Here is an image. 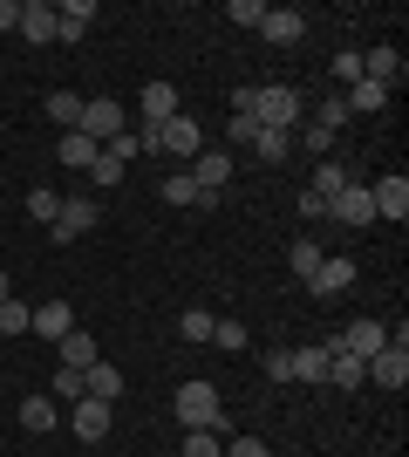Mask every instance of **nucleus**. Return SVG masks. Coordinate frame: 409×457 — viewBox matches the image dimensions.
<instances>
[{"instance_id": "nucleus-1", "label": "nucleus", "mask_w": 409, "mask_h": 457, "mask_svg": "<svg viewBox=\"0 0 409 457\" xmlns=\"http://www.w3.org/2000/svg\"><path fill=\"white\" fill-rule=\"evenodd\" d=\"M136 137H143V151H164V157H177V164H192V157L205 151V130H198L184 110H177L171 123H143Z\"/></svg>"}, {"instance_id": "nucleus-2", "label": "nucleus", "mask_w": 409, "mask_h": 457, "mask_svg": "<svg viewBox=\"0 0 409 457\" xmlns=\"http://www.w3.org/2000/svg\"><path fill=\"white\" fill-rule=\"evenodd\" d=\"M177 423L184 430H225V403L212 382H177Z\"/></svg>"}, {"instance_id": "nucleus-3", "label": "nucleus", "mask_w": 409, "mask_h": 457, "mask_svg": "<svg viewBox=\"0 0 409 457\" xmlns=\"http://www.w3.org/2000/svg\"><path fill=\"white\" fill-rule=\"evenodd\" d=\"M300 116H307L300 89H253V123L259 130H300Z\"/></svg>"}, {"instance_id": "nucleus-4", "label": "nucleus", "mask_w": 409, "mask_h": 457, "mask_svg": "<svg viewBox=\"0 0 409 457\" xmlns=\"http://www.w3.org/2000/svg\"><path fill=\"white\" fill-rule=\"evenodd\" d=\"M96 219H102V205L96 198H61V212H55V226H48V239H61V246H69V239H82V232H96Z\"/></svg>"}, {"instance_id": "nucleus-5", "label": "nucleus", "mask_w": 409, "mask_h": 457, "mask_svg": "<svg viewBox=\"0 0 409 457\" xmlns=\"http://www.w3.org/2000/svg\"><path fill=\"white\" fill-rule=\"evenodd\" d=\"M82 137H96V144H110V137L117 130H130V123H123V103L117 96H89V103H82V123H76Z\"/></svg>"}, {"instance_id": "nucleus-6", "label": "nucleus", "mask_w": 409, "mask_h": 457, "mask_svg": "<svg viewBox=\"0 0 409 457\" xmlns=\"http://www.w3.org/2000/svg\"><path fill=\"white\" fill-rule=\"evenodd\" d=\"M369 198H375V219H389V226H403V219H409V178H403V171L375 178Z\"/></svg>"}, {"instance_id": "nucleus-7", "label": "nucleus", "mask_w": 409, "mask_h": 457, "mask_svg": "<svg viewBox=\"0 0 409 457\" xmlns=\"http://www.w3.org/2000/svg\"><path fill=\"white\" fill-rule=\"evenodd\" d=\"M334 348H341V355H355V362H369L375 348H389V328L362 314V321H348V328H341V342H334Z\"/></svg>"}, {"instance_id": "nucleus-8", "label": "nucleus", "mask_w": 409, "mask_h": 457, "mask_svg": "<svg viewBox=\"0 0 409 457\" xmlns=\"http://www.w3.org/2000/svg\"><path fill=\"white\" fill-rule=\"evenodd\" d=\"M348 287H355V260H348V253H328L321 273L307 280V294H314V301H334V294H348Z\"/></svg>"}, {"instance_id": "nucleus-9", "label": "nucleus", "mask_w": 409, "mask_h": 457, "mask_svg": "<svg viewBox=\"0 0 409 457\" xmlns=\"http://www.w3.org/2000/svg\"><path fill=\"white\" fill-rule=\"evenodd\" d=\"M69 430H76L82 444H102V437H110V403H96V396L69 403Z\"/></svg>"}, {"instance_id": "nucleus-10", "label": "nucleus", "mask_w": 409, "mask_h": 457, "mask_svg": "<svg viewBox=\"0 0 409 457\" xmlns=\"http://www.w3.org/2000/svg\"><path fill=\"white\" fill-rule=\"evenodd\" d=\"M328 219H341V226H375V198H369V185H348L341 198H328Z\"/></svg>"}, {"instance_id": "nucleus-11", "label": "nucleus", "mask_w": 409, "mask_h": 457, "mask_svg": "<svg viewBox=\"0 0 409 457\" xmlns=\"http://www.w3.org/2000/svg\"><path fill=\"white\" fill-rule=\"evenodd\" d=\"M369 382H382V389H389V396H396V389H403V382H409V348H375V355H369Z\"/></svg>"}, {"instance_id": "nucleus-12", "label": "nucleus", "mask_w": 409, "mask_h": 457, "mask_svg": "<svg viewBox=\"0 0 409 457\" xmlns=\"http://www.w3.org/2000/svg\"><path fill=\"white\" fill-rule=\"evenodd\" d=\"M259 35H266L273 48H293V41L307 35V14H300V7H266V21H259Z\"/></svg>"}, {"instance_id": "nucleus-13", "label": "nucleus", "mask_w": 409, "mask_h": 457, "mask_svg": "<svg viewBox=\"0 0 409 457\" xmlns=\"http://www.w3.org/2000/svg\"><path fill=\"white\" fill-rule=\"evenodd\" d=\"M192 185L205 191V198H218V185H233V157L225 151H198L192 157Z\"/></svg>"}, {"instance_id": "nucleus-14", "label": "nucleus", "mask_w": 409, "mask_h": 457, "mask_svg": "<svg viewBox=\"0 0 409 457\" xmlns=\"http://www.w3.org/2000/svg\"><path fill=\"white\" fill-rule=\"evenodd\" d=\"M96 21V0H55V41H82Z\"/></svg>"}, {"instance_id": "nucleus-15", "label": "nucleus", "mask_w": 409, "mask_h": 457, "mask_svg": "<svg viewBox=\"0 0 409 457\" xmlns=\"http://www.w3.org/2000/svg\"><path fill=\"white\" fill-rule=\"evenodd\" d=\"M20 41H55V0H20Z\"/></svg>"}, {"instance_id": "nucleus-16", "label": "nucleus", "mask_w": 409, "mask_h": 457, "mask_svg": "<svg viewBox=\"0 0 409 457\" xmlns=\"http://www.w3.org/2000/svg\"><path fill=\"white\" fill-rule=\"evenodd\" d=\"M55 157H61V171H89V164L102 157V144H96V137H82V130H61Z\"/></svg>"}, {"instance_id": "nucleus-17", "label": "nucleus", "mask_w": 409, "mask_h": 457, "mask_svg": "<svg viewBox=\"0 0 409 457\" xmlns=\"http://www.w3.org/2000/svg\"><path fill=\"white\" fill-rule=\"evenodd\" d=\"M28 328H35V335H48V342H69V335H76V314H69V301H41Z\"/></svg>"}, {"instance_id": "nucleus-18", "label": "nucleus", "mask_w": 409, "mask_h": 457, "mask_svg": "<svg viewBox=\"0 0 409 457\" xmlns=\"http://www.w3.org/2000/svg\"><path fill=\"white\" fill-rule=\"evenodd\" d=\"M328 342H307V348H293V382H328Z\"/></svg>"}, {"instance_id": "nucleus-19", "label": "nucleus", "mask_w": 409, "mask_h": 457, "mask_svg": "<svg viewBox=\"0 0 409 457\" xmlns=\"http://www.w3.org/2000/svg\"><path fill=\"white\" fill-rule=\"evenodd\" d=\"M362 76L396 89V82H403V55H396V48H369V55H362Z\"/></svg>"}, {"instance_id": "nucleus-20", "label": "nucleus", "mask_w": 409, "mask_h": 457, "mask_svg": "<svg viewBox=\"0 0 409 457\" xmlns=\"http://www.w3.org/2000/svg\"><path fill=\"white\" fill-rule=\"evenodd\" d=\"M171 116H177V82L157 76L151 89H143V123H171Z\"/></svg>"}, {"instance_id": "nucleus-21", "label": "nucleus", "mask_w": 409, "mask_h": 457, "mask_svg": "<svg viewBox=\"0 0 409 457\" xmlns=\"http://www.w3.org/2000/svg\"><path fill=\"white\" fill-rule=\"evenodd\" d=\"M55 423H61L55 396H28V403H20V430H35V437H48Z\"/></svg>"}, {"instance_id": "nucleus-22", "label": "nucleus", "mask_w": 409, "mask_h": 457, "mask_svg": "<svg viewBox=\"0 0 409 457\" xmlns=\"http://www.w3.org/2000/svg\"><path fill=\"white\" fill-rule=\"evenodd\" d=\"M55 348H61V369H96V362H102L96 335H82V328L69 335V342H55Z\"/></svg>"}, {"instance_id": "nucleus-23", "label": "nucleus", "mask_w": 409, "mask_h": 457, "mask_svg": "<svg viewBox=\"0 0 409 457\" xmlns=\"http://www.w3.org/2000/svg\"><path fill=\"white\" fill-rule=\"evenodd\" d=\"M341 103H348V116H375V110H382V103H389V89L362 76V82H348V96H341Z\"/></svg>"}, {"instance_id": "nucleus-24", "label": "nucleus", "mask_w": 409, "mask_h": 457, "mask_svg": "<svg viewBox=\"0 0 409 457\" xmlns=\"http://www.w3.org/2000/svg\"><path fill=\"white\" fill-rule=\"evenodd\" d=\"M82 389H89L96 403H117V396H123V369H110V362L82 369Z\"/></svg>"}, {"instance_id": "nucleus-25", "label": "nucleus", "mask_w": 409, "mask_h": 457, "mask_svg": "<svg viewBox=\"0 0 409 457\" xmlns=\"http://www.w3.org/2000/svg\"><path fill=\"white\" fill-rule=\"evenodd\" d=\"M334 348V342H328ZM328 382L334 389H362V382H369V362H355V355H341V348H334L328 355Z\"/></svg>"}, {"instance_id": "nucleus-26", "label": "nucleus", "mask_w": 409, "mask_h": 457, "mask_svg": "<svg viewBox=\"0 0 409 457\" xmlns=\"http://www.w3.org/2000/svg\"><path fill=\"white\" fill-rule=\"evenodd\" d=\"M355 178H348V164H334V157H321V171H314V198H341V191H348Z\"/></svg>"}, {"instance_id": "nucleus-27", "label": "nucleus", "mask_w": 409, "mask_h": 457, "mask_svg": "<svg viewBox=\"0 0 409 457\" xmlns=\"http://www.w3.org/2000/svg\"><path fill=\"white\" fill-rule=\"evenodd\" d=\"M321 260H328V253H321V239H293V246H287V267L300 273V280H314V273H321Z\"/></svg>"}, {"instance_id": "nucleus-28", "label": "nucleus", "mask_w": 409, "mask_h": 457, "mask_svg": "<svg viewBox=\"0 0 409 457\" xmlns=\"http://www.w3.org/2000/svg\"><path fill=\"white\" fill-rule=\"evenodd\" d=\"M287 151H293V130H259L253 137V157H259V164H287Z\"/></svg>"}, {"instance_id": "nucleus-29", "label": "nucleus", "mask_w": 409, "mask_h": 457, "mask_svg": "<svg viewBox=\"0 0 409 457\" xmlns=\"http://www.w3.org/2000/svg\"><path fill=\"white\" fill-rule=\"evenodd\" d=\"M212 321H218V314H205V307H184V314H177V335H184L192 348H205V342H212Z\"/></svg>"}, {"instance_id": "nucleus-30", "label": "nucleus", "mask_w": 409, "mask_h": 457, "mask_svg": "<svg viewBox=\"0 0 409 457\" xmlns=\"http://www.w3.org/2000/svg\"><path fill=\"white\" fill-rule=\"evenodd\" d=\"M82 103H89V96H76V89H55V96H48V116H55L61 130H76V123H82Z\"/></svg>"}, {"instance_id": "nucleus-31", "label": "nucleus", "mask_w": 409, "mask_h": 457, "mask_svg": "<svg viewBox=\"0 0 409 457\" xmlns=\"http://www.w3.org/2000/svg\"><path fill=\"white\" fill-rule=\"evenodd\" d=\"M55 212H61V191L55 185H35V191H28V219H35V226H55Z\"/></svg>"}, {"instance_id": "nucleus-32", "label": "nucleus", "mask_w": 409, "mask_h": 457, "mask_svg": "<svg viewBox=\"0 0 409 457\" xmlns=\"http://www.w3.org/2000/svg\"><path fill=\"white\" fill-rule=\"evenodd\" d=\"M157 198H164V205H177V212H184V205H198V185H192V171H171L164 185H157Z\"/></svg>"}, {"instance_id": "nucleus-33", "label": "nucleus", "mask_w": 409, "mask_h": 457, "mask_svg": "<svg viewBox=\"0 0 409 457\" xmlns=\"http://www.w3.org/2000/svg\"><path fill=\"white\" fill-rule=\"evenodd\" d=\"M28 321H35V307L7 294V301H0V335H28Z\"/></svg>"}, {"instance_id": "nucleus-34", "label": "nucleus", "mask_w": 409, "mask_h": 457, "mask_svg": "<svg viewBox=\"0 0 409 457\" xmlns=\"http://www.w3.org/2000/svg\"><path fill=\"white\" fill-rule=\"evenodd\" d=\"M177 457H225V444H218V430H184V451Z\"/></svg>"}, {"instance_id": "nucleus-35", "label": "nucleus", "mask_w": 409, "mask_h": 457, "mask_svg": "<svg viewBox=\"0 0 409 457\" xmlns=\"http://www.w3.org/2000/svg\"><path fill=\"white\" fill-rule=\"evenodd\" d=\"M314 130H348V103H341V96H328V103H321V110H314Z\"/></svg>"}, {"instance_id": "nucleus-36", "label": "nucleus", "mask_w": 409, "mask_h": 457, "mask_svg": "<svg viewBox=\"0 0 409 457\" xmlns=\"http://www.w3.org/2000/svg\"><path fill=\"white\" fill-rule=\"evenodd\" d=\"M55 403H82L89 389H82V369H55V389H48Z\"/></svg>"}, {"instance_id": "nucleus-37", "label": "nucleus", "mask_w": 409, "mask_h": 457, "mask_svg": "<svg viewBox=\"0 0 409 457\" xmlns=\"http://www.w3.org/2000/svg\"><path fill=\"white\" fill-rule=\"evenodd\" d=\"M225 21H233V28H259V21H266V0H233Z\"/></svg>"}, {"instance_id": "nucleus-38", "label": "nucleus", "mask_w": 409, "mask_h": 457, "mask_svg": "<svg viewBox=\"0 0 409 457\" xmlns=\"http://www.w3.org/2000/svg\"><path fill=\"white\" fill-rule=\"evenodd\" d=\"M102 151L117 157V164H130V157H143V137H136V130H117L110 144H102Z\"/></svg>"}, {"instance_id": "nucleus-39", "label": "nucleus", "mask_w": 409, "mask_h": 457, "mask_svg": "<svg viewBox=\"0 0 409 457\" xmlns=\"http://www.w3.org/2000/svg\"><path fill=\"white\" fill-rule=\"evenodd\" d=\"M212 348H246V321H233V314L212 321Z\"/></svg>"}, {"instance_id": "nucleus-40", "label": "nucleus", "mask_w": 409, "mask_h": 457, "mask_svg": "<svg viewBox=\"0 0 409 457\" xmlns=\"http://www.w3.org/2000/svg\"><path fill=\"white\" fill-rule=\"evenodd\" d=\"M334 82H341V89H348V82H362V55H355V48H341V55H334Z\"/></svg>"}, {"instance_id": "nucleus-41", "label": "nucleus", "mask_w": 409, "mask_h": 457, "mask_svg": "<svg viewBox=\"0 0 409 457\" xmlns=\"http://www.w3.org/2000/svg\"><path fill=\"white\" fill-rule=\"evenodd\" d=\"M253 137H259L253 110H233V144H239V151H253Z\"/></svg>"}, {"instance_id": "nucleus-42", "label": "nucleus", "mask_w": 409, "mask_h": 457, "mask_svg": "<svg viewBox=\"0 0 409 457\" xmlns=\"http://www.w3.org/2000/svg\"><path fill=\"white\" fill-rule=\"evenodd\" d=\"M259 369H266L273 382H293V348H273V355H266Z\"/></svg>"}, {"instance_id": "nucleus-43", "label": "nucleus", "mask_w": 409, "mask_h": 457, "mask_svg": "<svg viewBox=\"0 0 409 457\" xmlns=\"http://www.w3.org/2000/svg\"><path fill=\"white\" fill-rule=\"evenodd\" d=\"M89 178H96V185H117V178H123V164H117V157H110V151H102L96 164H89Z\"/></svg>"}, {"instance_id": "nucleus-44", "label": "nucleus", "mask_w": 409, "mask_h": 457, "mask_svg": "<svg viewBox=\"0 0 409 457\" xmlns=\"http://www.w3.org/2000/svg\"><path fill=\"white\" fill-rule=\"evenodd\" d=\"M300 144H307L314 157H328V151H334V137H328V130H314V123H307V130H300Z\"/></svg>"}, {"instance_id": "nucleus-45", "label": "nucleus", "mask_w": 409, "mask_h": 457, "mask_svg": "<svg viewBox=\"0 0 409 457\" xmlns=\"http://www.w3.org/2000/svg\"><path fill=\"white\" fill-rule=\"evenodd\" d=\"M0 35H20V0H0Z\"/></svg>"}, {"instance_id": "nucleus-46", "label": "nucleus", "mask_w": 409, "mask_h": 457, "mask_svg": "<svg viewBox=\"0 0 409 457\" xmlns=\"http://www.w3.org/2000/svg\"><path fill=\"white\" fill-rule=\"evenodd\" d=\"M225 457H273V451L259 437H233V451H225Z\"/></svg>"}, {"instance_id": "nucleus-47", "label": "nucleus", "mask_w": 409, "mask_h": 457, "mask_svg": "<svg viewBox=\"0 0 409 457\" xmlns=\"http://www.w3.org/2000/svg\"><path fill=\"white\" fill-rule=\"evenodd\" d=\"M7 294H14V280H7V273H0V301H7Z\"/></svg>"}]
</instances>
